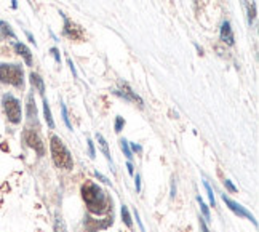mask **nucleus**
I'll list each match as a JSON object with an SVG mask.
<instances>
[{
    "label": "nucleus",
    "instance_id": "aec40b11",
    "mask_svg": "<svg viewBox=\"0 0 259 232\" xmlns=\"http://www.w3.org/2000/svg\"><path fill=\"white\" fill-rule=\"evenodd\" d=\"M55 230L56 232H66V227H64V223L61 216H56V224H55Z\"/></svg>",
    "mask_w": 259,
    "mask_h": 232
},
{
    "label": "nucleus",
    "instance_id": "ddd939ff",
    "mask_svg": "<svg viewBox=\"0 0 259 232\" xmlns=\"http://www.w3.org/2000/svg\"><path fill=\"white\" fill-rule=\"evenodd\" d=\"M96 139H98L99 146H101V150L104 152L106 159H107V160H111V152H109V146H107V141L104 139V136H103L101 133H96Z\"/></svg>",
    "mask_w": 259,
    "mask_h": 232
},
{
    "label": "nucleus",
    "instance_id": "c85d7f7f",
    "mask_svg": "<svg viewBox=\"0 0 259 232\" xmlns=\"http://www.w3.org/2000/svg\"><path fill=\"white\" fill-rule=\"evenodd\" d=\"M96 176H98L99 179H101V181H104V183H107V184H109V183H111V181H109V179H107L106 176H103L101 173H98V171H96Z\"/></svg>",
    "mask_w": 259,
    "mask_h": 232
},
{
    "label": "nucleus",
    "instance_id": "4be33fe9",
    "mask_svg": "<svg viewBox=\"0 0 259 232\" xmlns=\"http://www.w3.org/2000/svg\"><path fill=\"white\" fill-rule=\"evenodd\" d=\"M123 125H125V120H123L122 117H117V119H115V132H117V133H118V132H122Z\"/></svg>",
    "mask_w": 259,
    "mask_h": 232
},
{
    "label": "nucleus",
    "instance_id": "b1692460",
    "mask_svg": "<svg viewBox=\"0 0 259 232\" xmlns=\"http://www.w3.org/2000/svg\"><path fill=\"white\" fill-rule=\"evenodd\" d=\"M224 184H226V187L229 189V190H231V192H235V190H237V187L231 183V181H229V179H226L224 181Z\"/></svg>",
    "mask_w": 259,
    "mask_h": 232
},
{
    "label": "nucleus",
    "instance_id": "1a4fd4ad",
    "mask_svg": "<svg viewBox=\"0 0 259 232\" xmlns=\"http://www.w3.org/2000/svg\"><path fill=\"white\" fill-rule=\"evenodd\" d=\"M221 40L227 45H234V32L229 21H224L221 26Z\"/></svg>",
    "mask_w": 259,
    "mask_h": 232
},
{
    "label": "nucleus",
    "instance_id": "c756f323",
    "mask_svg": "<svg viewBox=\"0 0 259 232\" xmlns=\"http://www.w3.org/2000/svg\"><path fill=\"white\" fill-rule=\"evenodd\" d=\"M132 147H133V150H136V152H141V150H143V147L141 146H138V144H132Z\"/></svg>",
    "mask_w": 259,
    "mask_h": 232
},
{
    "label": "nucleus",
    "instance_id": "5701e85b",
    "mask_svg": "<svg viewBox=\"0 0 259 232\" xmlns=\"http://www.w3.org/2000/svg\"><path fill=\"white\" fill-rule=\"evenodd\" d=\"M50 53L53 55V58H55V61H56V63H59V61H61V56H59V52H58V48H52V50H50Z\"/></svg>",
    "mask_w": 259,
    "mask_h": 232
},
{
    "label": "nucleus",
    "instance_id": "7ed1b4c3",
    "mask_svg": "<svg viewBox=\"0 0 259 232\" xmlns=\"http://www.w3.org/2000/svg\"><path fill=\"white\" fill-rule=\"evenodd\" d=\"M0 82L15 87H23L24 72L18 64H0Z\"/></svg>",
    "mask_w": 259,
    "mask_h": 232
},
{
    "label": "nucleus",
    "instance_id": "6ab92c4d",
    "mask_svg": "<svg viewBox=\"0 0 259 232\" xmlns=\"http://www.w3.org/2000/svg\"><path fill=\"white\" fill-rule=\"evenodd\" d=\"M61 112H63V120H64V124H66V127L71 130L72 128V125H71V120H69V115H67V109H66V106L61 103Z\"/></svg>",
    "mask_w": 259,
    "mask_h": 232
},
{
    "label": "nucleus",
    "instance_id": "f3484780",
    "mask_svg": "<svg viewBox=\"0 0 259 232\" xmlns=\"http://www.w3.org/2000/svg\"><path fill=\"white\" fill-rule=\"evenodd\" d=\"M120 146H122L123 154H125L128 159H132L133 156H132V149H130V146H128V141H126V139H122V141H120Z\"/></svg>",
    "mask_w": 259,
    "mask_h": 232
},
{
    "label": "nucleus",
    "instance_id": "f257e3e1",
    "mask_svg": "<svg viewBox=\"0 0 259 232\" xmlns=\"http://www.w3.org/2000/svg\"><path fill=\"white\" fill-rule=\"evenodd\" d=\"M82 196H83V200H85L88 210L92 211V213L101 215L109 210V199L99 186H96L93 183H87L82 187Z\"/></svg>",
    "mask_w": 259,
    "mask_h": 232
},
{
    "label": "nucleus",
    "instance_id": "393cba45",
    "mask_svg": "<svg viewBox=\"0 0 259 232\" xmlns=\"http://www.w3.org/2000/svg\"><path fill=\"white\" fill-rule=\"evenodd\" d=\"M88 149H90V157H95V146L92 139H88Z\"/></svg>",
    "mask_w": 259,
    "mask_h": 232
},
{
    "label": "nucleus",
    "instance_id": "cd10ccee",
    "mask_svg": "<svg viewBox=\"0 0 259 232\" xmlns=\"http://www.w3.org/2000/svg\"><path fill=\"white\" fill-rule=\"evenodd\" d=\"M67 64H69V67H71L72 74H74V75H77V72H75V66H74V63L71 61V59H67Z\"/></svg>",
    "mask_w": 259,
    "mask_h": 232
},
{
    "label": "nucleus",
    "instance_id": "a211bd4d",
    "mask_svg": "<svg viewBox=\"0 0 259 232\" xmlns=\"http://www.w3.org/2000/svg\"><path fill=\"white\" fill-rule=\"evenodd\" d=\"M203 186L206 189V192H208V197H210V202H211V205L216 207V200H214V194H213V189L210 187V184L206 183V181H203Z\"/></svg>",
    "mask_w": 259,
    "mask_h": 232
},
{
    "label": "nucleus",
    "instance_id": "a878e982",
    "mask_svg": "<svg viewBox=\"0 0 259 232\" xmlns=\"http://www.w3.org/2000/svg\"><path fill=\"white\" fill-rule=\"evenodd\" d=\"M136 190H138V192H141V176H139V175H136Z\"/></svg>",
    "mask_w": 259,
    "mask_h": 232
},
{
    "label": "nucleus",
    "instance_id": "4468645a",
    "mask_svg": "<svg viewBox=\"0 0 259 232\" xmlns=\"http://www.w3.org/2000/svg\"><path fill=\"white\" fill-rule=\"evenodd\" d=\"M27 114H29V117L37 115V109H35V103H34L32 95H29V98H27Z\"/></svg>",
    "mask_w": 259,
    "mask_h": 232
},
{
    "label": "nucleus",
    "instance_id": "f03ea898",
    "mask_svg": "<svg viewBox=\"0 0 259 232\" xmlns=\"http://www.w3.org/2000/svg\"><path fill=\"white\" fill-rule=\"evenodd\" d=\"M50 149H52V157L56 167L64 168V170H71L72 168V157L71 152L67 150V147L63 144V141L58 136H52L50 139Z\"/></svg>",
    "mask_w": 259,
    "mask_h": 232
},
{
    "label": "nucleus",
    "instance_id": "9d476101",
    "mask_svg": "<svg viewBox=\"0 0 259 232\" xmlns=\"http://www.w3.org/2000/svg\"><path fill=\"white\" fill-rule=\"evenodd\" d=\"M15 50H16V53L19 56L24 58V61H26L27 66L32 64V53H31V50H29L24 44H15Z\"/></svg>",
    "mask_w": 259,
    "mask_h": 232
},
{
    "label": "nucleus",
    "instance_id": "20e7f679",
    "mask_svg": "<svg viewBox=\"0 0 259 232\" xmlns=\"http://www.w3.org/2000/svg\"><path fill=\"white\" fill-rule=\"evenodd\" d=\"M4 109L8 120L12 124H19L21 122V104L19 101L12 96V95H5L4 96Z\"/></svg>",
    "mask_w": 259,
    "mask_h": 232
},
{
    "label": "nucleus",
    "instance_id": "f8f14e48",
    "mask_svg": "<svg viewBox=\"0 0 259 232\" xmlns=\"http://www.w3.org/2000/svg\"><path fill=\"white\" fill-rule=\"evenodd\" d=\"M44 114H45V120H47V125L50 128H55V120L52 117V110H50V106H48V101L44 99Z\"/></svg>",
    "mask_w": 259,
    "mask_h": 232
},
{
    "label": "nucleus",
    "instance_id": "412c9836",
    "mask_svg": "<svg viewBox=\"0 0 259 232\" xmlns=\"http://www.w3.org/2000/svg\"><path fill=\"white\" fill-rule=\"evenodd\" d=\"M197 200H198V204H200V208H202V213H203V216H205L206 219H210V211H208L206 205L203 204V200H202L200 197H197Z\"/></svg>",
    "mask_w": 259,
    "mask_h": 232
},
{
    "label": "nucleus",
    "instance_id": "2eb2a0df",
    "mask_svg": "<svg viewBox=\"0 0 259 232\" xmlns=\"http://www.w3.org/2000/svg\"><path fill=\"white\" fill-rule=\"evenodd\" d=\"M0 31H2V34H4V35L15 38V32L12 31V27L8 26V23H5V21H0Z\"/></svg>",
    "mask_w": 259,
    "mask_h": 232
},
{
    "label": "nucleus",
    "instance_id": "39448f33",
    "mask_svg": "<svg viewBox=\"0 0 259 232\" xmlns=\"http://www.w3.org/2000/svg\"><path fill=\"white\" fill-rule=\"evenodd\" d=\"M114 93L117 95V96H120V98H123V99H126V101H132V103H136L138 106H144V101L141 99V96H138L132 88H130V85L128 84H125V82H120L118 84V88H115L114 90Z\"/></svg>",
    "mask_w": 259,
    "mask_h": 232
},
{
    "label": "nucleus",
    "instance_id": "6e6552de",
    "mask_svg": "<svg viewBox=\"0 0 259 232\" xmlns=\"http://www.w3.org/2000/svg\"><path fill=\"white\" fill-rule=\"evenodd\" d=\"M24 139H26V143L29 146L37 150L38 156H44V143L40 141V138H38V135L35 132H32V130H27V132L24 133Z\"/></svg>",
    "mask_w": 259,
    "mask_h": 232
},
{
    "label": "nucleus",
    "instance_id": "0eeeda50",
    "mask_svg": "<svg viewBox=\"0 0 259 232\" xmlns=\"http://www.w3.org/2000/svg\"><path fill=\"white\" fill-rule=\"evenodd\" d=\"M223 200L226 202V205L231 208L235 215H238V216H243V218H246V219H250V221H253L254 224H257L256 223V219H254V216L250 213V211H248L246 208H243L240 204H237V202H234V200H231L229 197H226V196H223Z\"/></svg>",
    "mask_w": 259,
    "mask_h": 232
},
{
    "label": "nucleus",
    "instance_id": "bb28decb",
    "mask_svg": "<svg viewBox=\"0 0 259 232\" xmlns=\"http://www.w3.org/2000/svg\"><path fill=\"white\" fill-rule=\"evenodd\" d=\"M200 230L202 232H210V230H208V227H206V223H205L203 218H200Z\"/></svg>",
    "mask_w": 259,
    "mask_h": 232
},
{
    "label": "nucleus",
    "instance_id": "7c9ffc66",
    "mask_svg": "<svg viewBox=\"0 0 259 232\" xmlns=\"http://www.w3.org/2000/svg\"><path fill=\"white\" fill-rule=\"evenodd\" d=\"M126 168H128V173H130V175H133V165L128 162V164H126Z\"/></svg>",
    "mask_w": 259,
    "mask_h": 232
},
{
    "label": "nucleus",
    "instance_id": "9b49d317",
    "mask_svg": "<svg viewBox=\"0 0 259 232\" xmlns=\"http://www.w3.org/2000/svg\"><path fill=\"white\" fill-rule=\"evenodd\" d=\"M31 84H32L34 87H37V90H38V92H40V95H44V93H45L44 80H42V77L38 75V74H35V72H32V74H31Z\"/></svg>",
    "mask_w": 259,
    "mask_h": 232
},
{
    "label": "nucleus",
    "instance_id": "423d86ee",
    "mask_svg": "<svg viewBox=\"0 0 259 232\" xmlns=\"http://www.w3.org/2000/svg\"><path fill=\"white\" fill-rule=\"evenodd\" d=\"M63 15V13H61ZM64 16V15H63ZM64 35L69 37L71 40H83L85 37V32H83V29L75 24L74 21H71L69 18L64 16Z\"/></svg>",
    "mask_w": 259,
    "mask_h": 232
},
{
    "label": "nucleus",
    "instance_id": "dca6fc26",
    "mask_svg": "<svg viewBox=\"0 0 259 232\" xmlns=\"http://www.w3.org/2000/svg\"><path fill=\"white\" fill-rule=\"evenodd\" d=\"M122 219H123V223L128 226V227H132L133 226V223H132V216H130V211H128V208L123 205L122 207Z\"/></svg>",
    "mask_w": 259,
    "mask_h": 232
}]
</instances>
